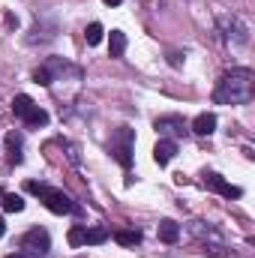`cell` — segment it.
I'll use <instances>...</instances> for the list:
<instances>
[{
    "label": "cell",
    "mask_w": 255,
    "mask_h": 258,
    "mask_svg": "<svg viewBox=\"0 0 255 258\" xmlns=\"http://www.w3.org/2000/svg\"><path fill=\"white\" fill-rule=\"evenodd\" d=\"M255 93V75L252 69H231L222 75V81L216 84V93L213 99L219 105H246L252 102Z\"/></svg>",
    "instance_id": "cell-1"
},
{
    "label": "cell",
    "mask_w": 255,
    "mask_h": 258,
    "mask_svg": "<svg viewBox=\"0 0 255 258\" xmlns=\"http://www.w3.org/2000/svg\"><path fill=\"white\" fill-rule=\"evenodd\" d=\"M27 192L39 195V198H42V204H45L51 213H81V207H78V204H75L66 192H60V189L42 186V183H27Z\"/></svg>",
    "instance_id": "cell-2"
},
{
    "label": "cell",
    "mask_w": 255,
    "mask_h": 258,
    "mask_svg": "<svg viewBox=\"0 0 255 258\" xmlns=\"http://www.w3.org/2000/svg\"><path fill=\"white\" fill-rule=\"evenodd\" d=\"M111 153H114V159L123 165V168H129L132 165V129H117V135L111 138Z\"/></svg>",
    "instance_id": "cell-3"
},
{
    "label": "cell",
    "mask_w": 255,
    "mask_h": 258,
    "mask_svg": "<svg viewBox=\"0 0 255 258\" xmlns=\"http://www.w3.org/2000/svg\"><path fill=\"white\" fill-rule=\"evenodd\" d=\"M219 27L225 30V39L234 42V45H246L249 42V27L240 21V18H228V15H219Z\"/></svg>",
    "instance_id": "cell-4"
},
{
    "label": "cell",
    "mask_w": 255,
    "mask_h": 258,
    "mask_svg": "<svg viewBox=\"0 0 255 258\" xmlns=\"http://www.w3.org/2000/svg\"><path fill=\"white\" fill-rule=\"evenodd\" d=\"M21 246H24V252L45 255V252L51 249V237H48V231H45V228H30V231L21 237Z\"/></svg>",
    "instance_id": "cell-5"
},
{
    "label": "cell",
    "mask_w": 255,
    "mask_h": 258,
    "mask_svg": "<svg viewBox=\"0 0 255 258\" xmlns=\"http://www.w3.org/2000/svg\"><path fill=\"white\" fill-rule=\"evenodd\" d=\"M204 183L213 189V192H219V195H225V198H240V186H231L225 177H219V174H204Z\"/></svg>",
    "instance_id": "cell-6"
},
{
    "label": "cell",
    "mask_w": 255,
    "mask_h": 258,
    "mask_svg": "<svg viewBox=\"0 0 255 258\" xmlns=\"http://www.w3.org/2000/svg\"><path fill=\"white\" fill-rule=\"evenodd\" d=\"M174 153H177V144H174L171 138H162V141H156V147H153L156 165H168V162L174 159Z\"/></svg>",
    "instance_id": "cell-7"
},
{
    "label": "cell",
    "mask_w": 255,
    "mask_h": 258,
    "mask_svg": "<svg viewBox=\"0 0 255 258\" xmlns=\"http://www.w3.org/2000/svg\"><path fill=\"white\" fill-rule=\"evenodd\" d=\"M21 150H24L21 135H18V132H9V135H6V159H9L12 165H18V162L24 159V153H21Z\"/></svg>",
    "instance_id": "cell-8"
},
{
    "label": "cell",
    "mask_w": 255,
    "mask_h": 258,
    "mask_svg": "<svg viewBox=\"0 0 255 258\" xmlns=\"http://www.w3.org/2000/svg\"><path fill=\"white\" fill-rule=\"evenodd\" d=\"M156 234H159L162 243H177V240H180V225L171 222V219H162L159 228H156Z\"/></svg>",
    "instance_id": "cell-9"
},
{
    "label": "cell",
    "mask_w": 255,
    "mask_h": 258,
    "mask_svg": "<svg viewBox=\"0 0 255 258\" xmlns=\"http://www.w3.org/2000/svg\"><path fill=\"white\" fill-rule=\"evenodd\" d=\"M156 132H162V135H183V120L180 117H159L156 120Z\"/></svg>",
    "instance_id": "cell-10"
},
{
    "label": "cell",
    "mask_w": 255,
    "mask_h": 258,
    "mask_svg": "<svg viewBox=\"0 0 255 258\" xmlns=\"http://www.w3.org/2000/svg\"><path fill=\"white\" fill-rule=\"evenodd\" d=\"M108 51H111V57H123V51H126V33L123 30L108 33Z\"/></svg>",
    "instance_id": "cell-11"
},
{
    "label": "cell",
    "mask_w": 255,
    "mask_h": 258,
    "mask_svg": "<svg viewBox=\"0 0 255 258\" xmlns=\"http://www.w3.org/2000/svg\"><path fill=\"white\" fill-rule=\"evenodd\" d=\"M33 108H36V105H33V99H30L27 93H18V96L12 99V114H15V117H21V120H24Z\"/></svg>",
    "instance_id": "cell-12"
},
{
    "label": "cell",
    "mask_w": 255,
    "mask_h": 258,
    "mask_svg": "<svg viewBox=\"0 0 255 258\" xmlns=\"http://www.w3.org/2000/svg\"><path fill=\"white\" fill-rule=\"evenodd\" d=\"M216 129V114H198L195 120H192V132H198V135H210Z\"/></svg>",
    "instance_id": "cell-13"
},
{
    "label": "cell",
    "mask_w": 255,
    "mask_h": 258,
    "mask_svg": "<svg viewBox=\"0 0 255 258\" xmlns=\"http://www.w3.org/2000/svg\"><path fill=\"white\" fill-rule=\"evenodd\" d=\"M105 240H108V228H105V225L84 228V243H90V246H99V243H105Z\"/></svg>",
    "instance_id": "cell-14"
},
{
    "label": "cell",
    "mask_w": 255,
    "mask_h": 258,
    "mask_svg": "<svg viewBox=\"0 0 255 258\" xmlns=\"http://www.w3.org/2000/svg\"><path fill=\"white\" fill-rule=\"evenodd\" d=\"M3 210H6V213H21V210H24V198L15 195V192H6L3 195Z\"/></svg>",
    "instance_id": "cell-15"
},
{
    "label": "cell",
    "mask_w": 255,
    "mask_h": 258,
    "mask_svg": "<svg viewBox=\"0 0 255 258\" xmlns=\"http://www.w3.org/2000/svg\"><path fill=\"white\" fill-rule=\"evenodd\" d=\"M102 36H105V27H102L99 21H93V24L84 30V39H87V45H99V42H102Z\"/></svg>",
    "instance_id": "cell-16"
},
{
    "label": "cell",
    "mask_w": 255,
    "mask_h": 258,
    "mask_svg": "<svg viewBox=\"0 0 255 258\" xmlns=\"http://www.w3.org/2000/svg\"><path fill=\"white\" fill-rule=\"evenodd\" d=\"M114 240H117L120 246H135V243H141V231L123 228V231H117V234H114Z\"/></svg>",
    "instance_id": "cell-17"
},
{
    "label": "cell",
    "mask_w": 255,
    "mask_h": 258,
    "mask_svg": "<svg viewBox=\"0 0 255 258\" xmlns=\"http://www.w3.org/2000/svg\"><path fill=\"white\" fill-rule=\"evenodd\" d=\"M24 123H27V126H33V129H36V126H45V123H48V111H42V108L36 105V108L24 117Z\"/></svg>",
    "instance_id": "cell-18"
},
{
    "label": "cell",
    "mask_w": 255,
    "mask_h": 258,
    "mask_svg": "<svg viewBox=\"0 0 255 258\" xmlns=\"http://www.w3.org/2000/svg\"><path fill=\"white\" fill-rule=\"evenodd\" d=\"M66 240H69V246H84V225H72Z\"/></svg>",
    "instance_id": "cell-19"
},
{
    "label": "cell",
    "mask_w": 255,
    "mask_h": 258,
    "mask_svg": "<svg viewBox=\"0 0 255 258\" xmlns=\"http://www.w3.org/2000/svg\"><path fill=\"white\" fill-rule=\"evenodd\" d=\"M33 81H36V84H42V87H51V84H54V78H51V72H48L45 66L33 72Z\"/></svg>",
    "instance_id": "cell-20"
},
{
    "label": "cell",
    "mask_w": 255,
    "mask_h": 258,
    "mask_svg": "<svg viewBox=\"0 0 255 258\" xmlns=\"http://www.w3.org/2000/svg\"><path fill=\"white\" fill-rule=\"evenodd\" d=\"M102 3H108V6H120L123 0H102Z\"/></svg>",
    "instance_id": "cell-21"
},
{
    "label": "cell",
    "mask_w": 255,
    "mask_h": 258,
    "mask_svg": "<svg viewBox=\"0 0 255 258\" xmlns=\"http://www.w3.org/2000/svg\"><path fill=\"white\" fill-rule=\"evenodd\" d=\"M3 231H6V225H3V219H0V237H3Z\"/></svg>",
    "instance_id": "cell-22"
}]
</instances>
